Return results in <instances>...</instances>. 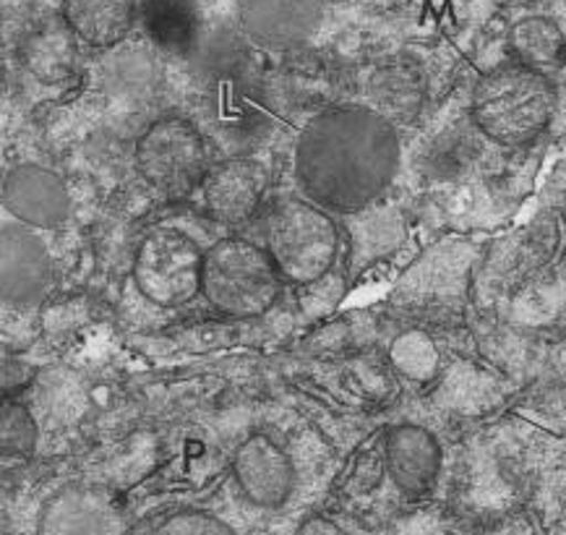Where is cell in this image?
<instances>
[{
	"instance_id": "obj_1",
	"label": "cell",
	"mask_w": 566,
	"mask_h": 535,
	"mask_svg": "<svg viewBox=\"0 0 566 535\" xmlns=\"http://www.w3.org/2000/svg\"><path fill=\"white\" fill-rule=\"evenodd\" d=\"M399 160L395 123L366 105L329 107L297 136L295 178L316 207L353 214L387 191Z\"/></svg>"
},
{
	"instance_id": "obj_2",
	"label": "cell",
	"mask_w": 566,
	"mask_h": 535,
	"mask_svg": "<svg viewBox=\"0 0 566 535\" xmlns=\"http://www.w3.org/2000/svg\"><path fill=\"white\" fill-rule=\"evenodd\" d=\"M556 111V92L541 71L506 66L475 86L470 115L485 139L522 147L546 132Z\"/></svg>"
},
{
	"instance_id": "obj_3",
	"label": "cell",
	"mask_w": 566,
	"mask_h": 535,
	"mask_svg": "<svg viewBox=\"0 0 566 535\" xmlns=\"http://www.w3.org/2000/svg\"><path fill=\"white\" fill-rule=\"evenodd\" d=\"M282 274L266 249L245 238H222L205 251L201 295L222 314L253 319L280 298Z\"/></svg>"
},
{
	"instance_id": "obj_4",
	"label": "cell",
	"mask_w": 566,
	"mask_h": 535,
	"mask_svg": "<svg viewBox=\"0 0 566 535\" xmlns=\"http://www.w3.org/2000/svg\"><path fill=\"white\" fill-rule=\"evenodd\" d=\"M266 254L282 277L297 285L322 280L335 264L339 233L326 209L306 199H282L266 217Z\"/></svg>"
},
{
	"instance_id": "obj_5",
	"label": "cell",
	"mask_w": 566,
	"mask_h": 535,
	"mask_svg": "<svg viewBox=\"0 0 566 535\" xmlns=\"http://www.w3.org/2000/svg\"><path fill=\"white\" fill-rule=\"evenodd\" d=\"M136 168L163 199H184L201 188L209 172L205 134L191 120L165 115L136 141Z\"/></svg>"
},
{
	"instance_id": "obj_6",
	"label": "cell",
	"mask_w": 566,
	"mask_h": 535,
	"mask_svg": "<svg viewBox=\"0 0 566 535\" xmlns=\"http://www.w3.org/2000/svg\"><path fill=\"white\" fill-rule=\"evenodd\" d=\"M205 115L224 147H249L270 126V99L259 76L243 61L205 69Z\"/></svg>"
},
{
	"instance_id": "obj_7",
	"label": "cell",
	"mask_w": 566,
	"mask_h": 535,
	"mask_svg": "<svg viewBox=\"0 0 566 535\" xmlns=\"http://www.w3.org/2000/svg\"><path fill=\"white\" fill-rule=\"evenodd\" d=\"M205 251L178 228H157L144 235L134 256V282L144 298L176 308L201 293Z\"/></svg>"
},
{
	"instance_id": "obj_8",
	"label": "cell",
	"mask_w": 566,
	"mask_h": 535,
	"mask_svg": "<svg viewBox=\"0 0 566 535\" xmlns=\"http://www.w3.org/2000/svg\"><path fill=\"white\" fill-rule=\"evenodd\" d=\"M128 520L113 491L69 483L42 504L38 535H126Z\"/></svg>"
},
{
	"instance_id": "obj_9",
	"label": "cell",
	"mask_w": 566,
	"mask_h": 535,
	"mask_svg": "<svg viewBox=\"0 0 566 535\" xmlns=\"http://www.w3.org/2000/svg\"><path fill=\"white\" fill-rule=\"evenodd\" d=\"M53 282V259L42 238L21 222H0V301L32 306Z\"/></svg>"
},
{
	"instance_id": "obj_10",
	"label": "cell",
	"mask_w": 566,
	"mask_h": 535,
	"mask_svg": "<svg viewBox=\"0 0 566 535\" xmlns=\"http://www.w3.org/2000/svg\"><path fill=\"white\" fill-rule=\"evenodd\" d=\"M232 479L253 507L277 510L295 489L290 454L266 433H251L232 454Z\"/></svg>"
},
{
	"instance_id": "obj_11",
	"label": "cell",
	"mask_w": 566,
	"mask_h": 535,
	"mask_svg": "<svg viewBox=\"0 0 566 535\" xmlns=\"http://www.w3.org/2000/svg\"><path fill=\"white\" fill-rule=\"evenodd\" d=\"M0 201L21 225L42 230L61 228L74 209L63 178L42 165L13 168L0 186Z\"/></svg>"
},
{
	"instance_id": "obj_12",
	"label": "cell",
	"mask_w": 566,
	"mask_h": 535,
	"mask_svg": "<svg viewBox=\"0 0 566 535\" xmlns=\"http://www.w3.org/2000/svg\"><path fill=\"white\" fill-rule=\"evenodd\" d=\"M270 188V172L251 157H230L214 168H209L201 197L209 217L222 225H243L259 212Z\"/></svg>"
},
{
	"instance_id": "obj_13",
	"label": "cell",
	"mask_w": 566,
	"mask_h": 535,
	"mask_svg": "<svg viewBox=\"0 0 566 535\" xmlns=\"http://www.w3.org/2000/svg\"><path fill=\"white\" fill-rule=\"evenodd\" d=\"M322 0H238V17L261 48L293 50L314 38L322 24Z\"/></svg>"
},
{
	"instance_id": "obj_14",
	"label": "cell",
	"mask_w": 566,
	"mask_h": 535,
	"mask_svg": "<svg viewBox=\"0 0 566 535\" xmlns=\"http://www.w3.org/2000/svg\"><path fill=\"white\" fill-rule=\"evenodd\" d=\"M384 462L395 486L408 499H423L437 486L441 473V444L431 431L416 423L389 429Z\"/></svg>"
},
{
	"instance_id": "obj_15",
	"label": "cell",
	"mask_w": 566,
	"mask_h": 535,
	"mask_svg": "<svg viewBox=\"0 0 566 535\" xmlns=\"http://www.w3.org/2000/svg\"><path fill=\"white\" fill-rule=\"evenodd\" d=\"M134 17L136 0H63V19L71 32L99 50L118 48Z\"/></svg>"
},
{
	"instance_id": "obj_16",
	"label": "cell",
	"mask_w": 566,
	"mask_h": 535,
	"mask_svg": "<svg viewBox=\"0 0 566 535\" xmlns=\"http://www.w3.org/2000/svg\"><path fill=\"white\" fill-rule=\"evenodd\" d=\"M139 19L151 45L170 55H191L201 38L193 0H144Z\"/></svg>"
},
{
	"instance_id": "obj_17",
	"label": "cell",
	"mask_w": 566,
	"mask_h": 535,
	"mask_svg": "<svg viewBox=\"0 0 566 535\" xmlns=\"http://www.w3.org/2000/svg\"><path fill=\"white\" fill-rule=\"evenodd\" d=\"M103 82L123 99H147L159 86V66L147 50L118 45L103 63Z\"/></svg>"
},
{
	"instance_id": "obj_18",
	"label": "cell",
	"mask_w": 566,
	"mask_h": 535,
	"mask_svg": "<svg viewBox=\"0 0 566 535\" xmlns=\"http://www.w3.org/2000/svg\"><path fill=\"white\" fill-rule=\"evenodd\" d=\"M391 366L397 368L405 379L412 381H431L439 374L441 353L431 335L423 329H408L395 337L389 348Z\"/></svg>"
},
{
	"instance_id": "obj_19",
	"label": "cell",
	"mask_w": 566,
	"mask_h": 535,
	"mask_svg": "<svg viewBox=\"0 0 566 535\" xmlns=\"http://www.w3.org/2000/svg\"><path fill=\"white\" fill-rule=\"evenodd\" d=\"M126 535H238L232 527L212 512L205 510H176L147 517L128 525Z\"/></svg>"
},
{
	"instance_id": "obj_20",
	"label": "cell",
	"mask_w": 566,
	"mask_h": 535,
	"mask_svg": "<svg viewBox=\"0 0 566 535\" xmlns=\"http://www.w3.org/2000/svg\"><path fill=\"white\" fill-rule=\"evenodd\" d=\"M38 447V421L27 405L0 400V462L24 460Z\"/></svg>"
},
{
	"instance_id": "obj_21",
	"label": "cell",
	"mask_w": 566,
	"mask_h": 535,
	"mask_svg": "<svg viewBox=\"0 0 566 535\" xmlns=\"http://www.w3.org/2000/svg\"><path fill=\"white\" fill-rule=\"evenodd\" d=\"M514 45H517L527 69L538 71L543 66H554V63H558V32L554 27H522Z\"/></svg>"
},
{
	"instance_id": "obj_22",
	"label": "cell",
	"mask_w": 566,
	"mask_h": 535,
	"mask_svg": "<svg viewBox=\"0 0 566 535\" xmlns=\"http://www.w3.org/2000/svg\"><path fill=\"white\" fill-rule=\"evenodd\" d=\"M293 535H347V533L337 523H332L329 517L314 515V517L303 520Z\"/></svg>"
}]
</instances>
